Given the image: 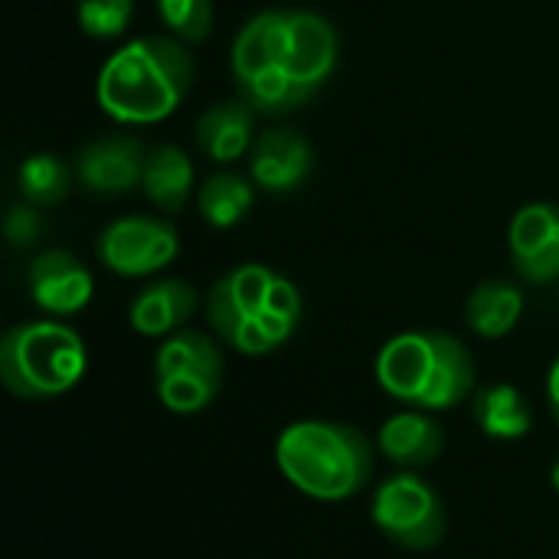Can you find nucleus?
Returning <instances> with one entry per match:
<instances>
[{
  "label": "nucleus",
  "mask_w": 559,
  "mask_h": 559,
  "mask_svg": "<svg viewBox=\"0 0 559 559\" xmlns=\"http://www.w3.org/2000/svg\"><path fill=\"white\" fill-rule=\"evenodd\" d=\"M337 29L314 10H262L242 23L229 49V72L242 102L278 118L305 108L334 75Z\"/></svg>",
  "instance_id": "f257e3e1"
},
{
  "label": "nucleus",
  "mask_w": 559,
  "mask_h": 559,
  "mask_svg": "<svg viewBox=\"0 0 559 559\" xmlns=\"http://www.w3.org/2000/svg\"><path fill=\"white\" fill-rule=\"evenodd\" d=\"M193 164L190 157L174 147V144H157L147 151V160H144V177H141V190L144 197L164 210V213H180L193 193Z\"/></svg>",
  "instance_id": "a211bd4d"
},
{
  "label": "nucleus",
  "mask_w": 559,
  "mask_h": 559,
  "mask_svg": "<svg viewBox=\"0 0 559 559\" xmlns=\"http://www.w3.org/2000/svg\"><path fill=\"white\" fill-rule=\"evenodd\" d=\"M174 373H226V360L219 344L203 334V331H177L170 337L160 341L157 354H154V380L160 377H174Z\"/></svg>",
  "instance_id": "6ab92c4d"
},
{
  "label": "nucleus",
  "mask_w": 559,
  "mask_h": 559,
  "mask_svg": "<svg viewBox=\"0 0 559 559\" xmlns=\"http://www.w3.org/2000/svg\"><path fill=\"white\" fill-rule=\"evenodd\" d=\"M210 331L246 357L278 350L301 321V292L282 272L249 262L226 272L206 295Z\"/></svg>",
  "instance_id": "20e7f679"
},
{
  "label": "nucleus",
  "mask_w": 559,
  "mask_h": 559,
  "mask_svg": "<svg viewBox=\"0 0 559 559\" xmlns=\"http://www.w3.org/2000/svg\"><path fill=\"white\" fill-rule=\"evenodd\" d=\"M75 20L92 39H118L134 20V0H75Z\"/></svg>",
  "instance_id": "b1692460"
},
{
  "label": "nucleus",
  "mask_w": 559,
  "mask_h": 559,
  "mask_svg": "<svg viewBox=\"0 0 559 559\" xmlns=\"http://www.w3.org/2000/svg\"><path fill=\"white\" fill-rule=\"evenodd\" d=\"M282 478L311 501L337 504L357 498L373 478V442L350 423L301 419L275 442Z\"/></svg>",
  "instance_id": "39448f33"
},
{
  "label": "nucleus",
  "mask_w": 559,
  "mask_h": 559,
  "mask_svg": "<svg viewBox=\"0 0 559 559\" xmlns=\"http://www.w3.org/2000/svg\"><path fill=\"white\" fill-rule=\"evenodd\" d=\"M449 449V436L442 423L426 409H400L383 419L377 432V452L396 465L400 472H423L432 468Z\"/></svg>",
  "instance_id": "ddd939ff"
},
{
  "label": "nucleus",
  "mask_w": 559,
  "mask_h": 559,
  "mask_svg": "<svg viewBox=\"0 0 559 559\" xmlns=\"http://www.w3.org/2000/svg\"><path fill=\"white\" fill-rule=\"evenodd\" d=\"M197 79L193 52L174 36H138L115 49L95 79L98 108L131 128L170 118Z\"/></svg>",
  "instance_id": "f03ea898"
},
{
  "label": "nucleus",
  "mask_w": 559,
  "mask_h": 559,
  "mask_svg": "<svg viewBox=\"0 0 559 559\" xmlns=\"http://www.w3.org/2000/svg\"><path fill=\"white\" fill-rule=\"evenodd\" d=\"M147 147L134 134H102L88 141L75 160V180L95 197H124L141 187Z\"/></svg>",
  "instance_id": "1a4fd4ad"
},
{
  "label": "nucleus",
  "mask_w": 559,
  "mask_h": 559,
  "mask_svg": "<svg viewBox=\"0 0 559 559\" xmlns=\"http://www.w3.org/2000/svg\"><path fill=\"white\" fill-rule=\"evenodd\" d=\"M550 481H554V488L559 491V455H557V462H554V468H550Z\"/></svg>",
  "instance_id": "bb28decb"
},
{
  "label": "nucleus",
  "mask_w": 559,
  "mask_h": 559,
  "mask_svg": "<svg viewBox=\"0 0 559 559\" xmlns=\"http://www.w3.org/2000/svg\"><path fill=\"white\" fill-rule=\"evenodd\" d=\"M154 7L167 36L180 39L183 46H200L210 39L216 23L213 0H154Z\"/></svg>",
  "instance_id": "5701e85b"
},
{
  "label": "nucleus",
  "mask_w": 559,
  "mask_h": 559,
  "mask_svg": "<svg viewBox=\"0 0 559 559\" xmlns=\"http://www.w3.org/2000/svg\"><path fill=\"white\" fill-rule=\"evenodd\" d=\"M95 255L121 278H147L174 265L180 255V233L160 216H118L95 236Z\"/></svg>",
  "instance_id": "6e6552de"
},
{
  "label": "nucleus",
  "mask_w": 559,
  "mask_h": 559,
  "mask_svg": "<svg viewBox=\"0 0 559 559\" xmlns=\"http://www.w3.org/2000/svg\"><path fill=\"white\" fill-rule=\"evenodd\" d=\"M252 206H255V183H249L239 174L219 170V174H210L200 183L197 210H200L203 223L213 226V229H233V226H239L249 216Z\"/></svg>",
  "instance_id": "aec40b11"
},
{
  "label": "nucleus",
  "mask_w": 559,
  "mask_h": 559,
  "mask_svg": "<svg viewBox=\"0 0 559 559\" xmlns=\"http://www.w3.org/2000/svg\"><path fill=\"white\" fill-rule=\"evenodd\" d=\"M511 262L521 282L550 285L559 278V203H527L508 229Z\"/></svg>",
  "instance_id": "9b49d317"
},
{
  "label": "nucleus",
  "mask_w": 559,
  "mask_h": 559,
  "mask_svg": "<svg viewBox=\"0 0 559 559\" xmlns=\"http://www.w3.org/2000/svg\"><path fill=\"white\" fill-rule=\"evenodd\" d=\"M521 318H524V288L508 278L481 282L465 301V324L485 341L508 337L521 324Z\"/></svg>",
  "instance_id": "f3484780"
},
{
  "label": "nucleus",
  "mask_w": 559,
  "mask_h": 559,
  "mask_svg": "<svg viewBox=\"0 0 559 559\" xmlns=\"http://www.w3.org/2000/svg\"><path fill=\"white\" fill-rule=\"evenodd\" d=\"M255 108L242 98H229V102H216L210 105L193 128L197 147L216 160V164H233L239 157H246L255 144Z\"/></svg>",
  "instance_id": "2eb2a0df"
},
{
  "label": "nucleus",
  "mask_w": 559,
  "mask_h": 559,
  "mask_svg": "<svg viewBox=\"0 0 559 559\" xmlns=\"http://www.w3.org/2000/svg\"><path fill=\"white\" fill-rule=\"evenodd\" d=\"M370 521L390 544L426 554L445 540L449 508L439 488L419 472H396L377 485L370 498Z\"/></svg>",
  "instance_id": "0eeeda50"
},
{
  "label": "nucleus",
  "mask_w": 559,
  "mask_h": 559,
  "mask_svg": "<svg viewBox=\"0 0 559 559\" xmlns=\"http://www.w3.org/2000/svg\"><path fill=\"white\" fill-rule=\"evenodd\" d=\"M380 390L409 409L449 413L478 390L472 350L445 331H403L390 337L373 364Z\"/></svg>",
  "instance_id": "7ed1b4c3"
},
{
  "label": "nucleus",
  "mask_w": 559,
  "mask_h": 559,
  "mask_svg": "<svg viewBox=\"0 0 559 559\" xmlns=\"http://www.w3.org/2000/svg\"><path fill=\"white\" fill-rule=\"evenodd\" d=\"M26 288L33 305L49 318H72L88 308L95 278L88 265L69 249H46L26 269Z\"/></svg>",
  "instance_id": "9d476101"
},
{
  "label": "nucleus",
  "mask_w": 559,
  "mask_h": 559,
  "mask_svg": "<svg viewBox=\"0 0 559 559\" xmlns=\"http://www.w3.org/2000/svg\"><path fill=\"white\" fill-rule=\"evenodd\" d=\"M547 403H550V413L559 426V357L550 364V373H547Z\"/></svg>",
  "instance_id": "a878e982"
},
{
  "label": "nucleus",
  "mask_w": 559,
  "mask_h": 559,
  "mask_svg": "<svg viewBox=\"0 0 559 559\" xmlns=\"http://www.w3.org/2000/svg\"><path fill=\"white\" fill-rule=\"evenodd\" d=\"M472 419L481 436L495 442L527 439L534 429V409L514 383H488L472 396Z\"/></svg>",
  "instance_id": "dca6fc26"
},
{
  "label": "nucleus",
  "mask_w": 559,
  "mask_h": 559,
  "mask_svg": "<svg viewBox=\"0 0 559 559\" xmlns=\"http://www.w3.org/2000/svg\"><path fill=\"white\" fill-rule=\"evenodd\" d=\"M75 170L59 154H29L16 170V193L33 206H56L69 197Z\"/></svg>",
  "instance_id": "412c9836"
},
{
  "label": "nucleus",
  "mask_w": 559,
  "mask_h": 559,
  "mask_svg": "<svg viewBox=\"0 0 559 559\" xmlns=\"http://www.w3.org/2000/svg\"><path fill=\"white\" fill-rule=\"evenodd\" d=\"M85 367L82 334L59 318L16 324L0 341V380L16 400H56L82 383Z\"/></svg>",
  "instance_id": "423d86ee"
},
{
  "label": "nucleus",
  "mask_w": 559,
  "mask_h": 559,
  "mask_svg": "<svg viewBox=\"0 0 559 559\" xmlns=\"http://www.w3.org/2000/svg\"><path fill=\"white\" fill-rule=\"evenodd\" d=\"M157 400L174 416H197L203 413L223 390V377L216 373H174L154 380Z\"/></svg>",
  "instance_id": "4be33fe9"
},
{
  "label": "nucleus",
  "mask_w": 559,
  "mask_h": 559,
  "mask_svg": "<svg viewBox=\"0 0 559 559\" xmlns=\"http://www.w3.org/2000/svg\"><path fill=\"white\" fill-rule=\"evenodd\" d=\"M314 170V147L298 128H269L249 151V177L265 193H295Z\"/></svg>",
  "instance_id": "f8f14e48"
},
{
  "label": "nucleus",
  "mask_w": 559,
  "mask_h": 559,
  "mask_svg": "<svg viewBox=\"0 0 559 559\" xmlns=\"http://www.w3.org/2000/svg\"><path fill=\"white\" fill-rule=\"evenodd\" d=\"M3 233H7V242L13 249H33L43 233H46V219L39 216V206L33 203H13L3 216Z\"/></svg>",
  "instance_id": "393cba45"
},
{
  "label": "nucleus",
  "mask_w": 559,
  "mask_h": 559,
  "mask_svg": "<svg viewBox=\"0 0 559 559\" xmlns=\"http://www.w3.org/2000/svg\"><path fill=\"white\" fill-rule=\"evenodd\" d=\"M200 308V292L183 278H157L147 282L128 305V321L141 337L164 341L187 328V321Z\"/></svg>",
  "instance_id": "4468645a"
}]
</instances>
